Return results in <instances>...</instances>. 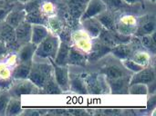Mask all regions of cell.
Wrapping results in <instances>:
<instances>
[{
  "mask_svg": "<svg viewBox=\"0 0 156 116\" xmlns=\"http://www.w3.org/2000/svg\"><path fill=\"white\" fill-rule=\"evenodd\" d=\"M89 71L103 75L107 79H114L133 75L124 67L122 61L112 53H107L93 61Z\"/></svg>",
  "mask_w": 156,
  "mask_h": 116,
  "instance_id": "cell-1",
  "label": "cell"
},
{
  "mask_svg": "<svg viewBox=\"0 0 156 116\" xmlns=\"http://www.w3.org/2000/svg\"><path fill=\"white\" fill-rule=\"evenodd\" d=\"M53 75L54 71L51 59L34 55L31 60V68L28 79L37 87L43 89V87Z\"/></svg>",
  "mask_w": 156,
  "mask_h": 116,
  "instance_id": "cell-2",
  "label": "cell"
},
{
  "mask_svg": "<svg viewBox=\"0 0 156 116\" xmlns=\"http://www.w3.org/2000/svg\"><path fill=\"white\" fill-rule=\"evenodd\" d=\"M114 24L116 32L127 36H133L137 29L138 17L130 13L114 14Z\"/></svg>",
  "mask_w": 156,
  "mask_h": 116,
  "instance_id": "cell-3",
  "label": "cell"
},
{
  "mask_svg": "<svg viewBox=\"0 0 156 116\" xmlns=\"http://www.w3.org/2000/svg\"><path fill=\"white\" fill-rule=\"evenodd\" d=\"M59 44H60L59 37L50 32L48 35L37 45L34 55L54 60L57 55Z\"/></svg>",
  "mask_w": 156,
  "mask_h": 116,
  "instance_id": "cell-4",
  "label": "cell"
},
{
  "mask_svg": "<svg viewBox=\"0 0 156 116\" xmlns=\"http://www.w3.org/2000/svg\"><path fill=\"white\" fill-rule=\"evenodd\" d=\"M85 85L89 94H110L108 83L106 77L103 75L89 71V73L84 77Z\"/></svg>",
  "mask_w": 156,
  "mask_h": 116,
  "instance_id": "cell-5",
  "label": "cell"
},
{
  "mask_svg": "<svg viewBox=\"0 0 156 116\" xmlns=\"http://www.w3.org/2000/svg\"><path fill=\"white\" fill-rule=\"evenodd\" d=\"M12 96H23V95H36L44 94L42 89L37 87L28 78L26 79H13L12 85L8 90Z\"/></svg>",
  "mask_w": 156,
  "mask_h": 116,
  "instance_id": "cell-6",
  "label": "cell"
},
{
  "mask_svg": "<svg viewBox=\"0 0 156 116\" xmlns=\"http://www.w3.org/2000/svg\"><path fill=\"white\" fill-rule=\"evenodd\" d=\"M71 47L89 55L93 49L94 38H92L82 27L75 30L70 37Z\"/></svg>",
  "mask_w": 156,
  "mask_h": 116,
  "instance_id": "cell-7",
  "label": "cell"
},
{
  "mask_svg": "<svg viewBox=\"0 0 156 116\" xmlns=\"http://www.w3.org/2000/svg\"><path fill=\"white\" fill-rule=\"evenodd\" d=\"M156 21L154 14L145 15L141 17H138V25L134 36L141 37L143 35H151L155 33Z\"/></svg>",
  "mask_w": 156,
  "mask_h": 116,
  "instance_id": "cell-8",
  "label": "cell"
},
{
  "mask_svg": "<svg viewBox=\"0 0 156 116\" xmlns=\"http://www.w3.org/2000/svg\"><path fill=\"white\" fill-rule=\"evenodd\" d=\"M54 71V78L62 92H67L69 90V73L68 65H57L53 59H51Z\"/></svg>",
  "mask_w": 156,
  "mask_h": 116,
  "instance_id": "cell-9",
  "label": "cell"
},
{
  "mask_svg": "<svg viewBox=\"0 0 156 116\" xmlns=\"http://www.w3.org/2000/svg\"><path fill=\"white\" fill-rule=\"evenodd\" d=\"M107 9V5L103 0H90L88 1L82 14L80 15V21L91 17H96Z\"/></svg>",
  "mask_w": 156,
  "mask_h": 116,
  "instance_id": "cell-10",
  "label": "cell"
},
{
  "mask_svg": "<svg viewBox=\"0 0 156 116\" xmlns=\"http://www.w3.org/2000/svg\"><path fill=\"white\" fill-rule=\"evenodd\" d=\"M132 75L118 77L114 79H107L110 94H128L130 80Z\"/></svg>",
  "mask_w": 156,
  "mask_h": 116,
  "instance_id": "cell-11",
  "label": "cell"
},
{
  "mask_svg": "<svg viewBox=\"0 0 156 116\" xmlns=\"http://www.w3.org/2000/svg\"><path fill=\"white\" fill-rule=\"evenodd\" d=\"M154 82H155V71L154 65L146 66L141 71L133 74L130 80V84L141 83L145 84L147 85Z\"/></svg>",
  "mask_w": 156,
  "mask_h": 116,
  "instance_id": "cell-12",
  "label": "cell"
},
{
  "mask_svg": "<svg viewBox=\"0 0 156 116\" xmlns=\"http://www.w3.org/2000/svg\"><path fill=\"white\" fill-rule=\"evenodd\" d=\"M131 59H133L134 62L138 63L139 65L146 67V66L153 65L154 55L152 54L151 52H149L144 47H143L141 45V46H138L134 50V52L133 53V55L131 56Z\"/></svg>",
  "mask_w": 156,
  "mask_h": 116,
  "instance_id": "cell-13",
  "label": "cell"
},
{
  "mask_svg": "<svg viewBox=\"0 0 156 116\" xmlns=\"http://www.w3.org/2000/svg\"><path fill=\"white\" fill-rule=\"evenodd\" d=\"M138 46H136V45H134L129 41L127 43H122V44L114 45L111 49V53L114 56L119 58L120 60H123V59L131 58L133 53L134 52V50Z\"/></svg>",
  "mask_w": 156,
  "mask_h": 116,
  "instance_id": "cell-14",
  "label": "cell"
},
{
  "mask_svg": "<svg viewBox=\"0 0 156 116\" xmlns=\"http://www.w3.org/2000/svg\"><path fill=\"white\" fill-rule=\"evenodd\" d=\"M15 36H16V43L18 44L19 45L30 42L31 24L25 20L20 25H18L15 28Z\"/></svg>",
  "mask_w": 156,
  "mask_h": 116,
  "instance_id": "cell-15",
  "label": "cell"
},
{
  "mask_svg": "<svg viewBox=\"0 0 156 116\" xmlns=\"http://www.w3.org/2000/svg\"><path fill=\"white\" fill-rule=\"evenodd\" d=\"M27 11L25 8H16L12 7V9L8 12L6 15L4 22L6 23L8 25L12 26L13 28H16L18 25H20L22 22L26 20Z\"/></svg>",
  "mask_w": 156,
  "mask_h": 116,
  "instance_id": "cell-16",
  "label": "cell"
},
{
  "mask_svg": "<svg viewBox=\"0 0 156 116\" xmlns=\"http://www.w3.org/2000/svg\"><path fill=\"white\" fill-rule=\"evenodd\" d=\"M80 24L82 25V28L92 37V38H98L101 31L103 30L102 25L98 21L96 17L88 18L85 20L80 21Z\"/></svg>",
  "mask_w": 156,
  "mask_h": 116,
  "instance_id": "cell-17",
  "label": "cell"
},
{
  "mask_svg": "<svg viewBox=\"0 0 156 116\" xmlns=\"http://www.w3.org/2000/svg\"><path fill=\"white\" fill-rule=\"evenodd\" d=\"M49 30L43 24H32L31 25V38L30 42L37 45L42 42L49 34Z\"/></svg>",
  "mask_w": 156,
  "mask_h": 116,
  "instance_id": "cell-18",
  "label": "cell"
},
{
  "mask_svg": "<svg viewBox=\"0 0 156 116\" xmlns=\"http://www.w3.org/2000/svg\"><path fill=\"white\" fill-rule=\"evenodd\" d=\"M36 48H37V45L32 44L31 42H28L27 44L20 45V47L18 48L16 52L18 63L31 61L35 55Z\"/></svg>",
  "mask_w": 156,
  "mask_h": 116,
  "instance_id": "cell-19",
  "label": "cell"
},
{
  "mask_svg": "<svg viewBox=\"0 0 156 116\" xmlns=\"http://www.w3.org/2000/svg\"><path fill=\"white\" fill-rule=\"evenodd\" d=\"M102 27L109 31H116L114 24V13L109 8L96 16Z\"/></svg>",
  "mask_w": 156,
  "mask_h": 116,
  "instance_id": "cell-20",
  "label": "cell"
},
{
  "mask_svg": "<svg viewBox=\"0 0 156 116\" xmlns=\"http://www.w3.org/2000/svg\"><path fill=\"white\" fill-rule=\"evenodd\" d=\"M31 68V61L18 63L12 72L13 79H26L28 78Z\"/></svg>",
  "mask_w": 156,
  "mask_h": 116,
  "instance_id": "cell-21",
  "label": "cell"
},
{
  "mask_svg": "<svg viewBox=\"0 0 156 116\" xmlns=\"http://www.w3.org/2000/svg\"><path fill=\"white\" fill-rule=\"evenodd\" d=\"M0 41L6 44L16 43L15 28L3 22L0 24Z\"/></svg>",
  "mask_w": 156,
  "mask_h": 116,
  "instance_id": "cell-22",
  "label": "cell"
},
{
  "mask_svg": "<svg viewBox=\"0 0 156 116\" xmlns=\"http://www.w3.org/2000/svg\"><path fill=\"white\" fill-rule=\"evenodd\" d=\"M87 59V55L76 50L75 48L70 46L69 56H68V61H67V65H81L85 64V61Z\"/></svg>",
  "mask_w": 156,
  "mask_h": 116,
  "instance_id": "cell-23",
  "label": "cell"
},
{
  "mask_svg": "<svg viewBox=\"0 0 156 116\" xmlns=\"http://www.w3.org/2000/svg\"><path fill=\"white\" fill-rule=\"evenodd\" d=\"M69 49H70V45H69L65 42H61L60 41V44H59L57 55H56V56H55L53 61L57 65H67V61H68V56H69Z\"/></svg>",
  "mask_w": 156,
  "mask_h": 116,
  "instance_id": "cell-24",
  "label": "cell"
},
{
  "mask_svg": "<svg viewBox=\"0 0 156 116\" xmlns=\"http://www.w3.org/2000/svg\"><path fill=\"white\" fill-rule=\"evenodd\" d=\"M22 114L21 109V97L19 96H12L10 97L6 109H5V115H18Z\"/></svg>",
  "mask_w": 156,
  "mask_h": 116,
  "instance_id": "cell-25",
  "label": "cell"
},
{
  "mask_svg": "<svg viewBox=\"0 0 156 116\" xmlns=\"http://www.w3.org/2000/svg\"><path fill=\"white\" fill-rule=\"evenodd\" d=\"M154 35L151 34V35H143L140 37V43L142 45L143 47H144L145 49H147L149 52H151L152 54L155 55L156 51V44L155 40H154Z\"/></svg>",
  "mask_w": 156,
  "mask_h": 116,
  "instance_id": "cell-26",
  "label": "cell"
},
{
  "mask_svg": "<svg viewBox=\"0 0 156 116\" xmlns=\"http://www.w3.org/2000/svg\"><path fill=\"white\" fill-rule=\"evenodd\" d=\"M128 94L132 95H148V85L145 84L136 83L130 84L128 89Z\"/></svg>",
  "mask_w": 156,
  "mask_h": 116,
  "instance_id": "cell-27",
  "label": "cell"
},
{
  "mask_svg": "<svg viewBox=\"0 0 156 116\" xmlns=\"http://www.w3.org/2000/svg\"><path fill=\"white\" fill-rule=\"evenodd\" d=\"M43 94H61L62 91L59 88L58 85L57 84L54 75L48 80L46 85L43 87Z\"/></svg>",
  "mask_w": 156,
  "mask_h": 116,
  "instance_id": "cell-28",
  "label": "cell"
},
{
  "mask_svg": "<svg viewBox=\"0 0 156 116\" xmlns=\"http://www.w3.org/2000/svg\"><path fill=\"white\" fill-rule=\"evenodd\" d=\"M122 65H124V67L129 71L131 72L132 74H134V73H137L139 71H141L143 68H144V66L139 65L138 63L134 62L133 59L131 58H127V59H123V60H121Z\"/></svg>",
  "mask_w": 156,
  "mask_h": 116,
  "instance_id": "cell-29",
  "label": "cell"
},
{
  "mask_svg": "<svg viewBox=\"0 0 156 116\" xmlns=\"http://www.w3.org/2000/svg\"><path fill=\"white\" fill-rule=\"evenodd\" d=\"M39 9V8H38ZM43 15H54L56 13V5L50 1H45L39 9Z\"/></svg>",
  "mask_w": 156,
  "mask_h": 116,
  "instance_id": "cell-30",
  "label": "cell"
},
{
  "mask_svg": "<svg viewBox=\"0 0 156 116\" xmlns=\"http://www.w3.org/2000/svg\"><path fill=\"white\" fill-rule=\"evenodd\" d=\"M11 95L8 91H0V115L5 114V109Z\"/></svg>",
  "mask_w": 156,
  "mask_h": 116,
  "instance_id": "cell-31",
  "label": "cell"
},
{
  "mask_svg": "<svg viewBox=\"0 0 156 116\" xmlns=\"http://www.w3.org/2000/svg\"><path fill=\"white\" fill-rule=\"evenodd\" d=\"M13 69L7 65L3 59L0 60V78H12Z\"/></svg>",
  "mask_w": 156,
  "mask_h": 116,
  "instance_id": "cell-32",
  "label": "cell"
},
{
  "mask_svg": "<svg viewBox=\"0 0 156 116\" xmlns=\"http://www.w3.org/2000/svg\"><path fill=\"white\" fill-rule=\"evenodd\" d=\"M13 82V78H0V91H8Z\"/></svg>",
  "mask_w": 156,
  "mask_h": 116,
  "instance_id": "cell-33",
  "label": "cell"
},
{
  "mask_svg": "<svg viewBox=\"0 0 156 116\" xmlns=\"http://www.w3.org/2000/svg\"><path fill=\"white\" fill-rule=\"evenodd\" d=\"M11 9H12V6H10V5H6V6L0 5V24L4 22L6 15L8 14V12Z\"/></svg>",
  "mask_w": 156,
  "mask_h": 116,
  "instance_id": "cell-34",
  "label": "cell"
},
{
  "mask_svg": "<svg viewBox=\"0 0 156 116\" xmlns=\"http://www.w3.org/2000/svg\"><path fill=\"white\" fill-rule=\"evenodd\" d=\"M148 108H149V110H154L155 109V94H149Z\"/></svg>",
  "mask_w": 156,
  "mask_h": 116,
  "instance_id": "cell-35",
  "label": "cell"
},
{
  "mask_svg": "<svg viewBox=\"0 0 156 116\" xmlns=\"http://www.w3.org/2000/svg\"><path fill=\"white\" fill-rule=\"evenodd\" d=\"M122 2L126 3L127 5H136V4H141L144 0H122Z\"/></svg>",
  "mask_w": 156,
  "mask_h": 116,
  "instance_id": "cell-36",
  "label": "cell"
},
{
  "mask_svg": "<svg viewBox=\"0 0 156 116\" xmlns=\"http://www.w3.org/2000/svg\"><path fill=\"white\" fill-rule=\"evenodd\" d=\"M19 3H21V4H23V5H26V4H27V3H29L30 1H32V0H17Z\"/></svg>",
  "mask_w": 156,
  "mask_h": 116,
  "instance_id": "cell-37",
  "label": "cell"
},
{
  "mask_svg": "<svg viewBox=\"0 0 156 116\" xmlns=\"http://www.w3.org/2000/svg\"><path fill=\"white\" fill-rule=\"evenodd\" d=\"M147 1H149L151 3H155V0H147Z\"/></svg>",
  "mask_w": 156,
  "mask_h": 116,
  "instance_id": "cell-38",
  "label": "cell"
}]
</instances>
